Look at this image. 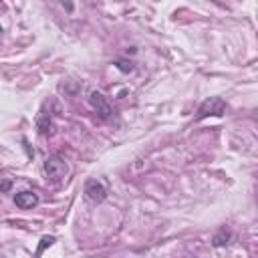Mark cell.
<instances>
[{
    "mask_svg": "<svg viewBox=\"0 0 258 258\" xmlns=\"http://www.w3.org/2000/svg\"><path fill=\"white\" fill-rule=\"evenodd\" d=\"M42 169H44V175L50 179V181H60L64 175H67V161L60 157V155H48L42 163Z\"/></svg>",
    "mask_w": 258,
    "mask_h": 258,
    "instance_id": "1",
    "label": "cell"
},
{
    "mask_svg": "<svg viewBox=\"0 0 258 258\" xmlns=\"http://www.w3.org/2000/svg\"><path fill=\"white\" fill-rule=\"evenodd\" d=\"M226 103H224V99H220V97H210V99H206L202 105H200V109H198V115H196V121H202V119H206V117H222L224 113H226Z\"/></svg>",
    "mask_w": 258,
    "mask_h": 258,
    "instance_id": "2",
    "label": "cell"
},
{
    "mask_svg": "<svg viewBox=\"0 0 258 258\" xmlns=\"http://www.w3.org/2000/svg\"><path fill=\"white\" fill-rule=\"evenodd\" d=\"M89 103H91L93 111H95L101 119H109V117L113 115V109H111V105H109V101H107V97H105L103 93H99V91H91V95H89Z\"/></svg>",
    "mask_w": 258,
    "mask_h": 258,
    "instance_id": "3",
    "label": "cell"
},
{
    "mask_svg": "<svg viewBox=\"0 0 258 258\" xmlns=\"http://www.w3.org/2000/svg\"><path fill=\"white\" fill-rule=\"evenodd\" d=\"M83 191H85V198L91 200V202H95V204H99V202H103L107 198V187L99 179H87Z\"/></svg>",
    "mask_w": 258,
    "mask_h": 258,
    "instance_id": "4",
    "label": "cell"
},
{
    "mask_svg": "<svg viewBox=\"0 0 258 258\" xmlns=\"http://www.w3.org/2000/svg\"><path fill=\"white\" fill-rule=\"evenodd\" d=\"M36 129H38L40 135H50L52 129H54L52 115H50V111H46V105H44V107L38 111V115H36Z\"/></svg>",
    "mask_w": 258,
    "mask_h": 258,
    "instance_id": "5",
    "label": "cell"
},
{
    "mask_svg": "<svg viewBox=\"0 0 258 258\" xmlns=\"http://www.w3.org/2000/svg\"><path fill=\"white\" fill-rule=\"evenodd\" d=\"M14 204H16V208H20V210H30V208H34V206L38 204V196H36L34 191H30V189L18 191V194L14 196Z\"/></svg>",
    "mask_w": 258,
    "mask_h": 258,
    "instance_id": "6",
    "label": "cell"
},
{
    "mask_svg": "<svg viewBox=\"0 0 258 258\" xmlns=\"http://www.w3.org/2000/svg\"><path fill=\"white\" fill-rule=\"evenodd\" d=\"M52 244H54V236H42L40 238V246L36 248V256H40L44 252V248L46 246H52Z\"/></svg>",
    "mask_w": 258,
    "mask_h": 258,
    "instance_id": "7",
    "label": "cell"
},
{
    "mask_svg": "<svg viewBox=\"0 0 258 258\" xmlns=\"http://www.w3.org/2000/svg\"><path fill=\"white\" fill-rule=\"evenodd\" d=\"M228 238H230V234H228L226 230H222L220 234H216V236H214V244H216V246H222V244H226V242H228Z\"/></svg>",
    "mask_w": 258,
    "mask_h": 258,
    "instance_id": "8",
    "label": "cell"
},
{
    "mask_svg": "<svg viewBox=\"0 0 258 258\" xmlns=\"http://www.w3.org/2000/svg\"><path fill=\"white\" fill-rule=\"evenodd\" d=\"M0 34H2V28H0Z\"/></svg>",
    "mask_w": 258,
    "mask_h": 258,
    "instance_id": "9",
    "label": "cell"
}]
</instances>
